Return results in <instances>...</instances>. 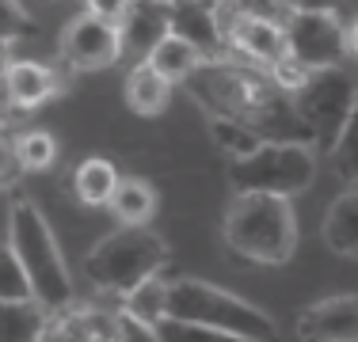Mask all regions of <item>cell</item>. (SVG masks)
<instances>
[{
  "mask_svg": "<svg viewBox=\"0 0 358 342\" xmlns=\"http://www.w3.org/2000/svg\"><path fill=\"white\" fill-rule=\"evenodd\" d=\"M27 297H31L27 274H23L12 247L0 244V301H27Z\"/></svg>",
  "mask_w": 358,
  "mask_h": 342,
  "instance_id": "26",
  "label": "cell"
},
{
  "mask_svg": "<svg viewBox=\"0 0 358 342\" xmlns=\"http://www.w3.org/2000/svg\"><path fill=\"white\" fill-rule=\"evenodd\" d=\"M229 8L241 15H252V20H275V23H286V8L278 0H229Z\"/></svg>",
  "mask_w": 358,
  "mask_h": 342,
  "instance_id": "28",
  "label": "cell"
},
{
  "mask_svg": "<svg viewBox=\"0 0 358 342\" xmlns=\"http://www.w3.org/2000/svg\"><path fill=\"white\" fill-rule=\"evenodd\" d=\"M42 4H54V0H42Z\"/></svg>",
  "mask_w": 358,
  "mask_h": 342,
  "instance_id": "35",
  "label": "cell"
},
{
  "mask_svg": "<svg viewBox=\"0 0 358 342\" xmlns=\"http://www.w3.org/2000/svg\"><path fill=\"white\" fill-rule=\"evenodd\" d=\"M286 54L305 68H331L347 57V27L331 12H289L286 23Z\"/></svg>",
  "mask_w": 358,
  "mask_h": 342,
  "instance_id": "8",
  "label": "cell"
},
{
  "mask_svg": "<svg viewBox=\"0 0 358 342\" xmlns=\"http://www.w3.org/2000/svg\"><path fill=\"white\" fill-rule=\"evenodd\" d=\"M168 315L206 323L214 331L236 335L241 342H278V323L263 308H255L244 297L217 289L210 281H199V278L168 281Z\"/></svg>",
  "mask_w": 358,
  "mask_h": 342,
  "instance_id": "4",
  "label": "cell"
},
{
  "mask_svg": "<svg viewBox=\"0 0 358 342\" xmlns=\"http://www.w3.org/2000/svg\"><path fill=\"white\" fill-rule=\"evenodd\" d=\"M38 27L31 20V12L23 8V0H0V50H8L12 42L31 38Z\"/></svg>",
  "mask_w": 358,
  "mask_h": 342,
  "instance_id": "25",
  "label": "cell"
},
{
  "mask_svg": "<svg viewBox=\"0 0 358 342\" xmlns=\"http://www.w3.org/2000/svg\"><path fill=\"white\" fill-rule=\"evenodd\" d=\"M115 186H118V171L110 160L103 156H88V160H80L73 171V191H76V198H80L84 205H107L110 202V194H115Z\"/></svg>",
  "mask_w": 358,
  "mask_h": 342,
  "instance_id": "19",
  "label": "cell"
},
{
  "mask_svg": "<svg viewBox=\"0 0 358 342\" xmlns=\"http://www.w3.org/2000/svg\"><path fill=\"white\" fill-rule=\"evenodd\" d=\"M236 194H294L309 191L317 179V149L305 141H263L252 156L229 164Z\"/></svg>",
  "mask_w": 358,
  "mask_h": 342,
  "instance_id": "6",
  "label": "cell"
},
{
  "mask_svg": "<svg viewBox=\"0 0 358 342\" xmlns=\"http://www.w3.org/2000/svg\"><path fill=\"white\" fill-rule=\"evenodd\" d=\"M145 61L157 68V73L164 76V80H172V84H187V76H191L194 68L206 61V57H202L199 50L191 46V42H183L179 34L168 31L164 38H160L157 46L149 50V57H145Z\"/></svg>",
  "mask_w": 358,
  "mask_h": 342,
  "instance_id": "17",
  "label": "cell"
},
{
  "mask_svg": "<svg viewBox=\"0 0 358 342\" xmlns=\"http://www.w3.org/2000/svg\"><path fill=\"white\" fill-rule=\"evenodd\" d=\"M355 99H358V80L343 65L313 68L301 88L289 91V107H294L297 122L309 130V141L317 152H331Z\"/></svg>",
  "mask_w": 358,
  "mask_h": 342,
  "instance_id": "7",
  "label": "cell"
},
{
  "mask_svg": "<svg viewBox=\"0 0 358 342\" xmlns=\"http://www.w3.org/2000/svg\"><path fill=\"white\" fill-rule=\"evenodd\" d=\"M210 137H214V144L229 160H244L263 144V137L255 133L252 126L233 122V118H217V114H210Z\"/></svg>",
  "mask_w": 358,
  "mask_h": 342,
  "instance_id": "21",
  "label": "cell"
},
{
  "mask_svg": "<svg viewBox=\"0 0 358 342\" xmlns=\"http://www.w3.org/2000/svg\"><path fill=\"white\" fill-rule=\"evenodd\" d=\"M301 342H358V293L324 297L297 315Z\"/></svg>",
  "mask_w": 358,
  "mask_h": 342,
  "instance_id": "11",
  "label": "cell"
},
{
  "mask_svg": "<svg viewBox=\"0 0 358 342\" xmlns=\"http://www.w3.org/2000/svg\"><path fill=\"white\" fill-rule=\"evenodd\" d=\"M328 156H331V175L339 183H358V99H355L351 114H347V122H343V130H339Z\"/></svg>",
  "mask_w": 358,
  "mask_h": 342,
  "instance_id": "22",
  "label": "cell"
},
{
  "mask_svg": "<svg viewBox=\"0 0 358 342\" xmlns=\"http://www.w3.org/2000/svg\"><path fill=\"white\" fill-rule=\"evenodd\" d=\"M152 331L160 342H241L236 335H225V331H214L194 320H176V315H164Z\"/></svg>",
  "mask_w": 358,
  "mask_h": 342,
  "instance_id": "24",
  "label": "cell"
},
{
  "mask_svg": "<svg viewBox=\"0 0 358 342\" xmlns=\"http://www.w3.org/2000/svg\"><path fill=\"white\" fill-rule=\"evenodd\" d=\"M172 251L152 228L145 225H118L110 236H103L84 259V274L96 289L115 297H126L145 278H157L168 267Z\"/></svg>",
  "mask_w": 358,
  "mask_h": 342,
  "instance_id": "5",
  "label": "cell"
},
{
  "mask_svg": "<svg viewBox=\"0 0 358 342\" xmlns=\"http://www.w3.org/2000/svg\"><path fill=\"white\" fill-rule=\"evenodd\" d=\"M50 312L35 297L27 301H0V342H42Z\"/></svg>",
  "mask_w": 358,
  "mask_h": 342,
  "instance_id": "16",
  "label": "cell"
},
{
  "mask_svg": "<svg viewBox=\"0 0 358 342\" xmlns=\"http://www.w3.org/2000/svg\"><path fill=\"white\" fill-rule=\"evenodd\" d=\"M20 175V160H15V149L8 137H0V186H8L12 179Z\"/></svg>",
  "mask_w": 358,
  "mask_h": 342,
  "instance_id": "32",
  "label": "cell"
},
{
  "mask_svg": "<svg viewBox=\"0 0 358 342\" xmlns=\"http://www.w3.org/2000/svg\"><path fill=\"white\" fill-rule=\"evenodd\" d=\"M324 244L328 251L343 255V259H358V186L339 194L324 213Z\"/></svg>",
  "mask_w": 358,
  "mask_h": 342,
  "instance_id": "14",
  "label": "cell"
},
{
  "mask_svg": "<svg viewBox=\"0 0 358 342\" xmlns=\"http://www.w3.org/2000/svg\"><path fill=\"white\" fill-rule=\"evenodd\" d=\"M221 232L233 255L259 262V267H282L297 251L294 205L278 194H236Z\"/></svg>",
  "mask_w": 358,
  "mask_h": 342,
  "instance_id": "2",
  "label": "cell"
},
{
  "mask_svg": "<svg viewBox=\"0 0 358 342\" xmlns=\"http://www.w3.org/2000/svg\"><path fill=\"white\" fill-rule=\"evenodd\" d=\"M168 34V12L164 0H134V8L118 23V38H122V54H134L138 61L149 57V50Z\"/></svg>",
  "mask_w": 358,
  "mask_h": 342,
  "instance_id": "12",
  "label": "cell"
},
{
  "mask_svg": "<svg viewBox=\"0 0 358 342\" xmlns=\"http://www.w3.org/2000/svg\"><path fill=\"white\" fill-rule=\"evenodd\" d=\"M15 160H20V171H46L57 160V141L46 130H23L12 141Z\"/></svg>",
  "mask_w": 358,
  "mask_h": 342,
  "instance_id": "23",
  "label": "cell"
},
{
  "mask_svg": "<svg viewBox=\"0 0 358 342\" xmlns=\"http://www.w3.org/2000/svg\"><path fill=\"white\" fill-rule=\"evenodd\" d=\"M347 54L358 57V15H355L351 23H347Z\"/></svg>",
  "mask_w": 358,
  "mask_h": 342,
  "instance_id": "34",
  "label": "cell"
},
{
  "mask_svg": "<svg viewBox=\"0 0 358 342\" xmlns=\"http://www.w3.org/2000/svg\"><path fill=\"white\" fill-rule=\"evenodd\" d=\"M4 84L12 110H35L57 96V73L42 61H8Z\"/></svg>",
  "mask_w": 358,
  "mask_h": 342,
  "instance_id": "13",
  "label": "cell"
},
{
  "mask_svg": "<svg viewBox=\"0 0 358 342\" xmlns=\"http://www.w3.org/2000/svg\"><path fill=\"white\" fill-rule=\"evenodd\" d=\"M122 315H130V320L145 323V327H157V323L168 315V281L145 278L141 285H134L130 293H126Z\"/></svg>",
  "mask_w": 358,
  "mask_h": 342,
  "instance_id": "20",
  "label": "cell"
},
{
  "mask_svg": "<svg viewBox=\"0 0 358 342\" xmlns=\"http://www.w3.org/2000/svg\"><path fill=\"white\" fill-rule=\"evenodd\" d=\"M267 76H271V80H275L278 88H282L286 96H289V91H297V88L305 84V76H309V68H305L301 61H294L289 54H282L278 61H271V65H267Z\"/></svg>",
  "mask_w": 358,
  "mask_h": 342,
  "instance_id": "27",
  "label": "cell"
},
{
  "mask_svg": "<svg viewBox=\"0 0 358 342\" xmlns=\"http://www.w3.org/2000/svg\"><path fill=\"white\" fill-rule=\"evenodd\" d=\"M4 68H8V57H4V50H0V118L12 110V103H8V84H4Z\"/></svg>",
  "mask_w": 358,
  "mask_h": 342,
  "instance_id": "33",
  "label": "cell"
},
{
  "mask_svg": "<svg viewBox=\"0 0 358 342\" xmlns=\"http://www.w3.org/2000/svg\"><path fill=\"white\" fill-rule=\"evenodd\" d=\"M278 4L286 12H331V15H339L343 0H278Z\"/></svg>",
  "mask_w": 358,
  "mask_h": 342,
  "instance_id": "31",
  "label": "cell"
},
{
  "mask_svg": "<svg viewBox=\"0 0 358 342\" xmlns=\"http://www.w3.org/2000/svg\"><path fill=\"white\" fill-rule=\"evenodd\" d=\"M187 91L202 110L217 118L252 126L263 141H309V130L297 122L289 96L267 76V68L244 65L236 57L229 61H202L187 76Z\"/></svg>",
  "mask_w": 358,
  "mask_h": 342,
  "instance_id": "1",
  "label": "cell"
},
{
  "mask_svg": "<svg viewBox=\"0 0 358 342\" xmlns=\"http://www.w3.org/2000/svg\"><path fill=\"white\" fill-rule=\"evenodd\" d=\"M107 205L122 225H145V221H152V213H157V191L138 175L118 179V186H115V194H110Z\"/></svg>",
  "mask_w": 358,
  "mask_h": 342,
  "instance_id": "18",
  "label": "cell"
},
{
  "mask_svg": "<svg viewBox=\"0 0 358 342\" xmlns=\"http://www.w3.org/2000/svg\"><path fill=\"white\" fill-rule=\"evenodd\" d=\"M8 247L15 251L23 274L31 281V297L46 312H65L73 304V278L65 267V255L50 232L46 217L35 202H15L8 213Z\"/></svg>",
  "mask_w": 358,
  "mask_h": 342,
  "instance_id": "3",
  "label": "cell"
},
{
  "mask_svg": "<svg viewBox=\"0 0 358 342\" xmlns=\"http://www.w3.org/2000/svg\"><path fill=\"white\" fill-rule=\"evenodd\" d=\"M168 31L191 42L206 61H229V42L217 27V0H164Z\"/></svg>",
  "mask_w": 358,
  "mask_h": 342,
  "instance_id": "10",
  "label": "cell"
},
{
  "mask_svg": "<svg viewBox=\"0 0 358 342\" xmlns=\"http://www.w3.org/2000/svg\"><path fill=\"white\" fill-rule=\"evenodd\" d=\"M168 99H172V80H164L149 61H138L130 68V76H126V103H130L134 114L152 118L168 107Z\"/></svg>",
  "mask_w": 358,
  "mask_h": 342,
  "instance_id": "15",
  "label": "cell"
},
{
  "mask_svg": "<svg viewBox=\"0 0 358 342\" xmlns=\"http://www.w3.org/2000/svg\"><path fill=\"white\" fill-rule=\"evenodd\" d=\"M134 8V0H84V12L99 15L107 23H122V15Z\"/></svg>",
  "mask_w": 358,
  "mask_h": 342,
  "instance_id": "29",
  "label": "cell"
},
{
  "mask_svg": "<svg viewBox=\"0 0 358 342\" xmlns=\"http://www.w3.org/2000/svg\"><path fill=\"white\" fill-rule=\"evenodd\" d=\"M118 342H160V339H157L152 327L130 320V315H118Z\"/></svg>",
  "mask_w": 358,
  "mask_h": 342,
  "instance_id": "30",
  "label": "cell"
},
{
  "mask_svg": "<svg viewBox=\"0 0 358 342\" xmlns=\"http://www.w3.org/2000/svg\"><path fill=\"white\" fill-rule=\"evenodd\" d=\"M62 54L76 73H99L110 68L122 57V38H118V23H107L99 15H76L62 34Z\"/></svg>",
  "mask_w": 358,
  "mask_h": 342,
  "instance_id": "9",
  "label": "cell"
}]
</instances>
